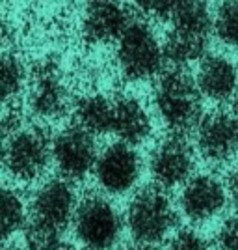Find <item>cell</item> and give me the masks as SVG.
I'll return each mask as SVG.
<instances>
[{"mask_svg":"<svg viewBox=\"0 0 238 250\" xmlns=\"http://www.w3.org/2000/svg\"><path fill=\"white\" fill-rule=\"evenodd\" d=\"M171 28L162 47L164 60L173 67H183L194 60H203L212 30V15L205 2H175L169 19Z\"/></svg>","mask_w":238,"mask_h":250,"instance_id":"obj_1","label":"cell"},{"mask_svg":"<svg viewBox=\"0 0 238 250\" xmlns=\"http://www.w3.org/2000/svg\"><path fill=\"white\" fill-rule=\"evenodd\" d=\"M155 104L171 135L184 136L203 120L201 92L183 67H171L160 75L155 88Z\"/></svg>","mask_w":238,"mask_h":250,"instance_id":"obj_2","label":"cell"},{"mask_svg":"<svg viewBox=\"0 0 238 250\" xmlns=\"http://www.w3.org/2000/svg\"><path fill=\"white\" fill-rule=\"evenodd\" d=\"M177 224V213L164 188L144 187L134 194L127 211V226L136 243L156 245Z\"/></svg>","mask_w":238,"mask_h":250,"instance_id":"obj_3","label":"cell"},{"mask_svg":"<svg viewBox=\"0 0 238 250\" xmlns=\"http://www.w3.org/2000/svg\"><path fill=\"white\" fill-rule=\"evenodd\" d=\"M117 62L125 77L132 81H145L162 71V45L145 21L134 19L117 40Z\"/></svg>","mask_w":238,"mask_h":250,"instance_id":"obj_4","label":"cell"},{"mask_svg":"<svg viewBox=\"0 0 238 250\" xmlns=\"http://www.w3.org/2000/svg\"><path fill=\"white\" fill-rule=\"evenodd\" d=\"M76 237L90 250H108L119 241L123 220L112 202L103 196H88L74 211Z\"/></svg>","mask_w":238,"mask_h":250,"instance_id":"obj_5","label":"cell"},{"mask_svg":"<svg viewBox=\"0 0 238 250\" xmlns=\"http://www.w3.org/2000/svg\"><path fill=\"white\" fill-rule=\"evenodd\" d=\"M95 176L99 185L110 194H123L136 185L142 174V159L134 146L114 142L97 157Z\"/></svg>","mask_w":238,"mask_h":250,"instance_id":"obj_6","label":"cell"},{"mask_svg":"<svg viewBox=\"0 0 238 250\" xmlns=\"http://www.w3.org/2000/svg\"><path fill=\"white\" fill-rule=\"evenodd\" d=\"M194 165V151L181 135H169L160 140L151 153V176L160 188L186 185Z\"/></svg>","mask_w":238,"mask_h":250,"instance_id":"obj_7","label":"cell"},{"mask_svg":"<svg viewBox=\"0 0 238 250\" xmlns=\"http://www.w3.org/2000/svg\"><path fill=\"white\" fill-rule=\"evenodd\" d=\"M52 153L47 136L36 129L17 131L4 147V165L15 177L34 179L39 176Z\"/></svg>","mask_w":238,"mask_h":250,"instance_id":"obj_8","label":"cell"},{"mask_svg":"<svg viewBox=\"0 0 238 250\" xmlns=\"http://www.w3.org/2000/svg\"><path fill=\"white\" fill-rule=\"evenodd\" d=\"M199 153L210 163H225L238 153V114L218 110L197 125Z\"/></svg>","mask_w":238,"mask_h":250,"instance_id":"obj_9","label":"cell"},{"mask_svg":"<svg viewBox=\"0 0 238 250\" xmlns=\"http://www.w3.org/2000/svg\"><path fill=\"white\" fill-rule=\"evenodd\" d=\"M52 157L63 176L82 179L95 168L99 157L93 135L76 125L65 129L52 142Z\"/></svg>","mask_w":238,"mask_h":250,"instance_id":"obj_10","label":"cell"},{"mask_svg":"<svg viewBox=\"0 0 238 250\" xmlns=\"http://www.w3.org/2000/svg\"><path fill=\"white\" fill-rule=\"evenodd\" d=\"M74 202L76 198L71 185L63 179H52L37 190L34 198L32 222L63 233L69 220L74 217V211H76Z\"/></svg>","mask_w":238,"mask_h":250,"instance_id":"obj_11","label":"cell"},{"mask_svg":"<svg viewBox=\"0 0 238 250\" xmlns=\"http://www.w3.org/2000/svg\"><path fill=\"white\" fill-rule=\"evenodd\" d=\"M227 202V190L214 176L201 174L190 177L181 194V209L190 220L205 222L216 217Z\"/></svg>","mask_w":238,"mask_h":250,"instance_id":"obj_12","label":"cell"},{"mask_svg":"<svg viewBox=\"0 0 238 250\" xmlns=\"http://www.w3.org/2000/svg\"><path fill=\"white\" fill-rule=\"evenodd\" d=\"M134 21L130 11L117 2H92L84 15V36L93 43L117 42Z\"/></svg>","mask_w":238,"mask_h":250,"instance_id":"obj_13","label":"cell"},{"mask_svg":"<svg viewBox=\"0 0 238 250\" xmlns=\"http://www.w3.org/2000/svg\"><path fill=\"white\" fill-rule=\"evenodd\" d=\"M196 84L201 95L212 101H229L238 92V73L235 63L220 54H207L197 71Z\"/></svg>","mask_w":238,"mask_h":250,"instance_id":"obj_14","label":"cell"},{"mask_svg":"<svg viewBox=\"0 0 238 250\" xmlns=\"http://www.w3.org/2000/svg\"><path fill=\"white\" fill-rule=\"evenodd\" d=\"M112 133L119 136V142L128 146L142 144L151 135V118L144 104L134 97H117L114 101Z\"/></svg>","mask_w":238,"mask_h":250,"instance_id":"obj_15","label":"cell"},{"mask_svg":"<svg viewBox=\"0 0 238 250\" xmlns=\"http://www.w3.org/2000/svg\"><path fill=\"white\" fill-rule=\"evenodd\" d=\"M76 127L90 135L112 133L114 124V101L104 95H86L74 106Z\"/></svg>","mask_w":238,"mask_h":250,"instance_id":"obj_16","label":"cell"},{"mask_svg":"<svg viewBox=\"0 0 238 250\" xmlns=\"http://www.w3.org/2000/svg\"><path fill=\"white\" fill-rule=\"evenodd\" d=\"M32 110L39 116H60L67 106V92L60 79L52 71L45 73L36 81L30 95Z\"/></svg>","mask_w":238,"mask_h":250,"instance_id":"obj_17","label":"cell"},{"mask_svg":"<svg viewBox=\"0 0 238 250\" xmlns=\"http://www.w3.org/2000/svg\"><path fill=\"white\" fill-rule=\"evenodd\" d=\"M24 222V208L21 198L10 190L0 188V241L8 239Z\"/></svg>","mask_w":238,"mask_h":250,"instance_id":"obj_18","label":"cell"},{"mask_svg":"<svg viewBox=\"0 0 238 250\" xmlns=\"http://www.w3.org/2000/svg\"><path fill=\"white\" fill-rule=\"evenodd\" d=\"M216 36L231 47H238V2H225L216 11L212 21Z\"/></svg>","mask_w":238,"mask_h":250,"instance_id":"obj_19","label":"cell"},{"mask_svg":"<svg viewBox=\"0 0 238 250\" xmlns=\"http://www.w3.org/2000/svg\"><path fill=\"white\" fill-rule=\"evenodd\" d=\"M22 65L17 58L10 54L0 56V103L11 99L21 90L22 84Z\"/></svg>","mask_w":238,"mask_h":250,"instance_id":"obj_20","label":"cell"},{"mask_svg":"<svg viewBox=\"0 0 238 250\" xmlns=\"http://www.w3.org/2000/svg\"><path fill=\"white\" fill-rule=\"evenodd\" d=\"M26 243H28V250H62L63 233L30 222V226L26 229Z\"/></svg>","mask_w":238,"mask_h":250,"instance_id":"obj_21","label":"cell"},{"mask_svg":"<svg viewBox=\"0 0 238 250\" xmlns=\"http://www.w3.org/2000/svg\"><path fill=\"white\" fill-rule=\"evenodd\" d=\"M167 250H210L207 241L203 239L199 233L192 231V229H184L179 231L175 237L171 239Z\"/></svg>","mask_w":238,"mask_h":250,"instance_id":"obj_22","label":"cell"},{"mask_svg":"<svg viewBox=\"0 0 238 250\" xmlns=\"http://www.w3.org/2000/svg\"><path fill=\"white\" fill-rule=\"evenodd\" d=\"M216 241L220 250H238V215L221 224Z\"/></svg>","mask_w":238,"mask_h":250,"instance_id":"obj_23","label":"cell"},{"mask_svg":"<svg viewBox=\"0 0 238 250\" xmlns=\"http://www.w3.org/2000/svg\"><path fill=\"white\" fill-rule=\"evenodd\" d=\"M140 10L151 15V17H156V19H169L171 11L175 8V2H140L138 4Z\"/></svg>","mask_w":238,"mask_h":250,"instance_id":"obj_24","label":"cell"},{"mask_svg":"<svg viewBox=\"0 0 238 250\" xmlns=\"http://www.w3.org/2000/svg\"><path fill=\"white\" fill-rule=\"evenodd\" d=\"M229 190L235 196V200H238V165L233 168V172L229 176Z\"/></svg>","mask_w":238,"mask_h":250,"instance_id":"obj_25","label":"cell"},{"mask_svg":"<svg viewBox=\"0 0 238 250\" xmlns=\"http://www.w3.org/2000/svg\"><path fill=\"white\" fill-rule=\"evenodd\" d=\"M121 250H156L155 245H145V243H132V245H127Z\"/></svg>","mask_w":238,"mask_h":250,"instance_id":"obj_26","label":"cell"},{"mask_svg":"<svg viewBox=\"0 0 238 250\" xmlns=\"http://www.w3.org/2000/svg\"><path fill=\"white\" fill-rule=\"evenodd\" d=\"M82 250H90V249H82Z\"/></svg>","mask_w":238,"mask_h":250,"instance_id":"obj_27","label":"cell"}]
</instances>
